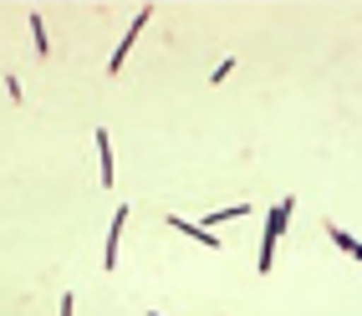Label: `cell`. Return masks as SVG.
I'll use <instances>...</instances> for the list:
<instances>
[{
	"label": "cell",
	"mask_w": 362,
	"mask_h": 316,
	"mask_svg": "<svg viewBox=\"0 0 362 316\" xmlns=\"http://www.w3.org/2000/svg\"><path fill=\"white\" fill-rule=\"evenodd\" d=\"M148 316H158V311H148Z\"/></svg>",
	"instance_id": "9c48e42d"
},
{
	"label": "cell",
	"mask_w": 362,
	"mask_h": 316,
	"mask_svg": "<svg viewBox=\"0 0 362 316\" xmlns=\"http://www.w3.org/2000/svg\"><path fill=\"white\" fill-rule=\"evenodd\" d=\"M143 26H148V11H138V16H133V31H128L123 41H117V52H112V62H107V71H117V66H123V57H128V46L138 41V31H143Z\"/></svg>",
	"instance_id": "7a4b0ae2"
},
{
	"label": "cell",
	"mask_w": 362,
	"mask_h": 316,
	"mask_svg": "<svg viewBox=\"0 0 362 316\" xmlns=\"http://www.w3.org/2000/svg\"><path fill=\"white\" fill-rule=\"evenodd\" d=\"M168 225H174L179 235H194V240H199V245H209V250H220V245H225V240H214V235H209L204 225H194V220H168Z\"/></svg>",
	"instance_id": "3957f363"
},
{
	"label": "cell",
	"mask_w": 362,
	"mask_h": 316,
	"mask_svg": "<svg viewBox=\"0 0 362 316\" xmlns=\"http://www.w3.org/2000/svg\"><path fill=\"white\" fill-rule=\"evenodd\" d=\"M31 36H36V52H41V57H46V52H52V41H46V36H41V16H36V11H31Z\"/></svg>",
	"instance_id": "52a82bcc"
},
{
	"label": "cell",
	"mask_w": 362,
	"mask_h": 316,
	"mask_svg": "<svg viewBox=\"0 0 362 316\" xmlns=\"http://www.w3.org/2000/svg\"><path fill=\"white\" fill-rule=\"evenodd\" d=\"M123 220H128V209H117V214H112V230H107V255H103L107 271L117 265V235H123Z\"/></svg>",
	"instance_id": "277c9868"
},
{
	"label": "cell",
	"mask_w": 362,
	"mask_h": 316,
	"mask_svg": "<svg viewBox=\"0 0 362 316\" xmlns=\"http://www.w3.org/2000/svg\"><path fill=\"white\" fill-rule=\"evenodd\" d=\"M98 158H103V184L112 189V138L98 128Z\"/></svg>",
	"instance_id": "5b68a950"
},
{
	"label": "cell",
	"mask_w": 362,
	"mask_h": 316,
	"mask_svg": "<svg viewBox=\"0 0 362 316\" xmlns=\"http://www.w3.org/2000/svg\"><path fill=\"white\" fill-rule=\"evenodd\" d=\"M327 235L337 240V250H342V255H352V260H362V240H352V235H342V230H337V225H327Z\"/></svg>",
	"instance_id": "8992f818"
},
{
	"label": "cell",
	"mask_w": 362,
	"mask_h": 316,
	"mask_svg": "<svg viewBox=\"0 0 362 316\" xmlns=\"http://www.w3.org/2000/svg\"><path fill=\"white\" fill-rule=\"evenodd\" d=\"M296 199H281L271 214H265V240H260V271H271V255H276V240L286 235V220H291Z\"/></svg>",
	"instance_id": "6da1fadb"
},
{
	"label": "cell",
	"mask_w": 362,
	"mask_h": 316,
	"mask_svg": "<svg viewBox=\"0 0 362 316\" xmlns=\"http://www.w3.org/2000/svg\"><path fill=\"white\" fill-rule=\"evenodd\" d=\"M62 316H71V296H62Z\"/></svg>",
	"instance_id": "ba28073f"
}]
</instances>
